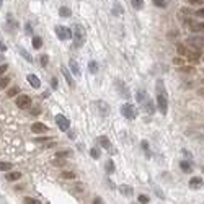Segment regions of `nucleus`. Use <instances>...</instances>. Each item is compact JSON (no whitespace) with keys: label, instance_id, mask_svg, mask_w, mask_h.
Returning a JSON list of instances; mask_svg holds the SVG:
<instances>
[{"label":"nucleus","instance_id":"6ab92c4d","mask_svg":"<svg viewBox=\"0 0 204 204\" xmlns=\"http://www.w3.org/2000/svg\"><path fill=\"white\" fill-rule=\"evenodd\" d=\"M20 178H21V173H20V171H10V173L7 175V180H8V181H17Z\"/></svg>","mask_w":204,"mask_h":204},{"label":"nucleus","instance_id":"58836bf2","mask_svg":"<svg viewBox=\"0 0 204 204\" xmlns=\"http://www.w3.org/2000/svg\"><path fill=\"white\" fill-rule=\"evenodd\" d=\"M39 61H41V65H43V67H46V65H47V62H49V57H47V54H43Z\"/></svg>","mask_w":204,"mask_h":204},{"label":"nucleus","instance_id":"a211bd4d","mask_svg":"<svg viewBox=\"0 0 204 204\" xmlns=\"http://www.w3.org/2000/svg\"><path fill=\"white\" fill-rule=\"evenodd\" d=\"M61 70H62L64 77H65V80H67V83H69V87H74V80H72V75H70V72L67 70L65 67H61Z\"/></svg>","mask_w":204,"mask_h":204},{"label":"nucleus","instance_id":"4be33fe9","mask_svg":"<svg viewBox=\"0 0 204 204\" xmlns=\"http://www.w3.org/2000/svg\"><path fill=\"white\" fill-rule=\"evenodd\" d=\"M18 51H20V54H21V56L26 59L28 62H33V57H31V54L28 53V51L25 49V47H18Z\"/></svg>","mask_w":204,"mask_h":204},{"label":"nucleus","instance_id":"864d4df0","mask_svg":"<svg viewBox=\"0 0 204 204\" xmlns=\"http://www.w3.org/2000/svg\"><path fill=\"white\" fill-rule=\"evenodd\" d=\"M101 202H103L101 198H95V199H93V204H101Z\"/></svg>","mask_w":204,"mask_h":204},{"label":"nucleus","instance_id":"2f4dec72","mask_svg":"<svg viewBox=\"0 0 204 204\" xmlns=\"http://www.w3.org/2000/svg\"><path fill=\"white\" fill-rule=\"evenodd\" d=\"M90 155H91V158H100L101 152H100V149H97V147H93V149H90Z\"/></svg>","mask_w":204,"mask_h":204},{"label":"nucleus","instance_id":"de8ad7c7","mask_svg":"<svg viewBox=\"0 0 204 204\" xmlns=\"http://www.w3.org/2000/svg\"><path fill=\"white\" fill-rule=\"evenodd\" d=\"M196 17H201V18H204V8H202V10H198V11H196Z\"/></svg>","mask_w":204,"mask_h":204},{"label":"nucleus","instance_id":"c03bdc74","mask_svg":"<svg viewBox=\"0 0 204 204\" xmlns=\"http://www.w3.org/2000/svg\"><path fill=\"white\" fill-rule=\"evenodd\" d=\"M7 70H8V64H2V65H0V75H3Z\"/></svg>","mask_w":204,"mask_h":204},{"label":"nucleus","instance_id":"f03ea898","mask_svg":"<svg viewBox=\"0 0 204 204\" xmlns=\"http://www.w3.org/2000/svg\"><path fill=\"white\" fill-rule=\"evenodd\" d=\"M72 36H74V46L77 47V49H80L83 44H85V39H87V31L85 28H83L82 25H74V28H72Z\"/></svg>","mask_w":204,"mask_h":204},{"label":"nucleus","instance_id":"8fccbe9b","mask_svg":"<svg viewBox=\"0 0 204 204\" xmlns=\"http://www.w3.org/2000/svg\"><path fill=\"white\" fill-rule=\"evenodd\" d=\"M113 13H114V15H119V13H121V7H119L118 3H116V10L113 11Z\"/></svg>","mask_w":204,"mask_h":204},{"label":"nucleus","instance_id":"9b49d317","mask_svg":"<svg viewBox=\"0 0 204 204\" xmlns=\"http://www.w3.org/2000/svg\"><path fill=\"white\" fill-rule=\"evenodd\" d=\"M31 131H33L34 134H46L47 126L43 124V123H33V124H31Z\"/></svg>","mask_w":204,"mask_h":204},{"label":"nucleus","instance_id":"7ed1b4c3","mask_svg":"<svg viewBox=\"0 0 204 204\" xmlns=\"http://www.w3.org/2000/svg\"><path fill=\"white\" fill-rule=\"evenodd\" d=\"M121 114L124 116L126 119H134L135 116H137V110H135L134 105H129V103H126V105L121 106Z\"/></svg>","mask_w":204,"mask_h":204},{"label":"nucleus","instance_id":"052dcab7","mask_svg":"<svg viewBox=\"0 0 204 204\" xmlns=\"http://www.w3.org/2000/svg\"><path fill=\"white\" fill-rule=\"evenodd\" d=\"M202 59H204V57H202Z\"/></svg>","mask_w":204,"mask_h":204},{"label":"nucleus","instance_id":"bf43d9fd","mask_svg":"<svg viewBox=\"0 0 204 204\" xmlns=\"http://www.w3.org/2000/svg\"><path fill=\"white\" fill-rule=\"evenodd\" d=\"M202 83H204V80H202Z\"/></svg>","mask_w":204,"mask_h":204},{"label":"nucleus","instance_id":"aec40b11","mask_svg":"<svg viewBox=\"0 0 204 204\" xmlns=\"http://www.w3.org/2000/svg\"><path fill=\"white\" fill-rule=\"evenodd\" d=\"M59 15L64 17V18H69L72 15V10L69 8V7H61V8H59Z\"/></svg>","mask_w":204,"mask_h":204},{"label":"nucleus","instance_id":"4c0bfd02","mask_svg":"<svg viewBox=\"0 0 204 204\" xmlns=\"http://www.w3.org/2000/svg\"><path fill=\"white\" fill-rule=\"evenodd\" d=\"M23 202H25V204H39V201H38V199H34V198H25V199H23Z\"/></svg>","mask_w":204,"mask_h":204},{"label":"nucleus","instance_id":"c756f323","mask_svg":"<svg viewBox=\"0 0 204 204\" xmlns=\"http://www.w3.org/2000/svg\"><path fill=\"white\" fill-rule=\"evenodd\" d=\"M11 163L10 162H0V171H10Z\"/></svg>","mask_w":204,"mask_h":204},{"label":"nucleus","instance_id":"5701e85b","mask_svg":"<svg viewBox=\"0 0 204 204\" xmlns=\"http://www.w3.org/2000/svg\"><path fill=\"white\" fill-rule=\"evenodd\" d=\"M119 191H121L124 196H131L132 194V188L131 186H127V185H123V186H119Z\"/></svg>","mask_w":204,"mask_h":204},{"label":"nucleus","instance_id":"c85d7f7f","mask_svg":"<svg viewBox=\"0 0 204 204\" xmlns=\"http://www.w3.org/2000/svg\"><path fill=\"white\" fill-rule=\"evenodd\" d=\"M180 167H181V170L183 171H191V163L190 162H186V160H183V162H180Z\"/></svg>","mask_w":204,"mask_h":204},{"label":"nucleus","instance_id":"f8f14e48","mask_svg":"<svg viewBox=\"0 0 204 204\" xmlns=\"http://www.w3.org/2000/svg\"><path fill=\"white\" fill-rule=\"evenodd\" d=\"M97 106H98V111L101 116H108L110 114V105H108L106 101H103V100H100V101H97Z\"/></svg>","mask_w":204,"mask_h":204},{"label":"nucleus","instance_id":"473e14b6","mask_svg":"<svg viewBox=\"0 0 204 204\" xmlns=\"http://www.w3.org/2000/svg\"><path fill=\"white\" fill-rule=\"evenodd\" d=\"M70 155H72V152H69V150H61V152H57V154H56V157L67 158V157H70Z\"/></svg>","mask_w":204,"mask_h":204},{"label":"nucleus","instance_id":"49530a36","mask_svg":"<svg viewBox=\"0 0 204 204\" xmlns=\"http://www.w3.org/2000/svg\"><path fill=\"white\" fill-rule=\"evenodd\" d=\"M173 64H175V65H183V59L175 57V59H173Z\"/></svg>","mask_w":204,"mask_h":204},{"label":"nucleus","instance_id":"6e6d98bb","mask_svg":"<svg viewBox=\"0 0 204 204\" xmlns=\"http://www.w3.org/2000/svg\"><path fill=\"white\" fill-rule=\"evenodd\" d=\"M190 3H193V5H198V3H199V0H190Z\"/></svg>","mask_w":204,"mask_h":204},{"label":"nucleus","instance_id":"09e8293b","mask_svg":"<svg viewBox=\"0 0 204 204\" xmlns=\"http://www.w3.org/2000/svg\"><path fill=\"white\" fill-rule=\"evenodd\" d=\"M193 67H181V72H193Z\"/></svg>","mask_w":204,"mask_h":204},{"label":"nucleus","instance_id":"7c9ffc66","mask_svg":"<svg viewBox=\"0 0 204 204\" xmlns=\"http://www.w3.org/2000/svg\"><path fill=\"white\" fill-rule=\"evenodd\" d=\"M8 83H10V77H0V90L8 87Z\"/></svg>","mask_w":204,"mask_h":204},{"label":"nucleus","instance_id":"9d476101","mask_svg":"<svg viewBox=\"0 0 204 204\" xmlns=\"http://www.w3.org/2000/svg\"><path fill=\"white\" fill-rule=\"evenodd\" d=\"M141 105H142L144 111H145L147 114H154V113H155V106H154V103H152L150 98H145V100L141 103Z\"/></svg>","mask_w":204,"mask_h":204},{"label":"nucleus","instance_id":"0eeeda50","mask_svg":"<svg viewBox=\"0 0 204 204\" xmlns=\"http://www.w3.org/2000/svg\"><path fill=\"white\" fill-rule=\"evenodd\" d=\"M188 46H191V47H193V49H201V47H202V44H204V39L201 38V36H196V38H194V36H191V38H188Z\"/></svg>","mask_w":204,"mask_h":204},{"label":"nucleus","instance_id":"423d86ee","mask_svg":"<svg viewBox=\"0 0 204 204\" xmlns=\"http://www.w3.org/2000/svg\"><path fill=\"white\" fill-rule=\"evenodd\" d=\"M17 106L21 108V110H26V108L31 106V98L28 95H18L17 97Z\"/></svg>","mask_w":204,"mask_h":204},{"label":"nucleus","instance_id":"a19ab883","mask_svg":"<svg viewBox=\"0 0 204 204\" xmlns=\"http://www.w3.org/2000/svg\"><path fill=\"white\" fill-rule=\"evenodd\" d=\"M51 87H53V90H57V87H59V80L56 78V77L51 78Z\"/></svg>","mask_w":204,"mask_h":204},{"label":"nucleus","instance_id":"ddd939ff","mask_svg":"<svg viewBox=\"0 0 204 204\" xmlns=\"http://www.w3.org/2000/svg\"><path fill=\"white\" fill-rule=\"evenodd\" d=\"M26 80H28V83H30L33 88H39V87H41V80H39V77H38V75H34V74H30L26 77Z\"/></svg>","mask_w":204,"mask_h":204},{"label":"nucleus","instance_id":"a18cd8bd","mask_svg":"<svg viewBox=\"0 0 204 204\" xmlns=\"http://www.w3.org/2000/svg\"><path fill=\"white\" fill-rule=\"evenodd\" d=\"M142 149H144V152H145L147 155H149V142L147 141H142Z\"/></svg>","mask_w":204,"mask_h":204},{"label":"nucleus","instance_id":"b1692460","mask_svg":"<svg viewBox=\"0 0 204 204\" xmlns=\"http://www.w3.org/2000/svg\"><path fill=\"white\" fill-rule=\"evenodd\" d=\"M114 168H116V167H114V162H113V160H108V162L105 163V170H106V173H113Z\"/></svg>","mask_w":204,"mask_h":204},{"label":"nucleus","instance_id":"f704fd0d","mask_svg":"<svg viewBox=\"0 0 204 204\" xmlns=\"http://www.w3.org/2000/svg\"><path fill=\"white\" fill-rule=\"evenodd\" d=\"M186 49H188V47H186L185 44H177V53H178L180 56H185Z\"/></svg>","mask_w":204,"mask_h":204},{"label":"nucleus","instance_id":"ea45409f","mask_svg":"<svg viewBox=\"0 0 204 204\" xmlns=\"http://www.w3.org/2000/svg\"><path fill=\"white\" fill-rule=\"evenodd\" d=\"M150 199H149V196H145V194H139V202H142V204H147Z\"/></svg>","mask_w":204,"mask_h":204},{"label":"nucleus","instance_id":"bb28decb","mask_svg":"<svg viewBox=\"0 0 204 204\" xmlns=\"http://www.w3.org/2000/svg\"><path fill=\"white\" fill-rule=\"evenodd\" d=\"M88 70H90V74H97L98 72V64L95 61H90L88 62Z\"/></svg>","mask_w":204,"mask_h":204},{"label":"nucleus","instance_id":"dca6fc26","mask_svg":"<svg viewBox=\"0 0 204 204\" xmlns=\"http://www.w3.org/2000/svg\"><path fill=\"white\" fill-rule=\"evenodd\" d=\"M116 87H118L119 93H121V98H129V90H127L126 87L123 85L121 80H118V82H116Z\"/></svg>","mask_w":204,"mask_h":204},{"label":"nucleus","instance_id":"e433bc0d","mask_svg":"<svg viewBox=\"0 0 204 204\" xmlns=\"http://www.w3.org/2000/svg\"><path fill=\"white\" fill-rule=\"evenodd\" d=\"M154 5H157L158 8H165L167 3H165V0H154Z\"/></svg>","mask_w":204,"mask_h":204},{"label":"nucleus","instance_id":"72a5a7b5","mask_svg":"<svg viewBox=\"0 0 204 204\" xmlns=\"http://www.w3.org/2000/svg\"><path fill=\"white\" fill-rule=\"evenodd\" d=\"M53 165H56V167H64V165H65V162H64V158H61V157H56V158L53 160Z\"/></svg>","mask_w":204,"mask_h":204},{"label":"nucleus","instance_id":"79ce46f5","mask_svg":"<svg viewBox=\"0 0 204 204\" xmlns=\"http://www.w3.org/2000/svg\"><path fill=\"white\" fill-rule=\"evenodd\" d=\"M49 141V137H36L34 139V144H44Z\"/></svg>","mask_w":204,"mask_h":204},{"label":"nucleus","instance_id":"c9c22d12","mask_svg":"<svg viewBox=\"0 0 204 204\" xmlns=\"http://www.w3.org/2000/svg\"><path fill=\"white\" fill-rule=\"evenodd\" d=\"M132 7L135 10H141L144 7V0H132Z\"/></svg>","mask_w":204,"mask_h":204},{"label":"nucleus","instance_id":"a878e982","mask_svg":"<svg viewBox=\"0 0 204 204\" xmlns=\"http://www.w3.org/2000/svg\"><path fill=\"white\" fill-rule=\"evenodd\" d=\"M41 46H43V39L39 38V36H34L33 38V47L34 49H41Z\"/></svg>","mask_w":204,"mask_h":204},{"label":"nucleus","instance_id":"2eb2a0df","mask_svg":"<svg viewBox=\"0 0 204 204\" xmlns=\"http://www.w3.org/2000/svg\"><path fill=\"white\" fill-rule=\"evenodd\" d=\"M201 186H202V178L193 177V178L190 180V188H191V190H199Z\"/></svg>","mask_w":204,"mask_h":204},{"label":"nucleus","instance_id":"13d9d810","mask_svg":"<svg viewBox=\"0 0 204 204\" xmlns=\"http://www.w3.org/2000/svg\"><path fill=\"white\" fill-rule=\"evenodd\" d=\"M0 8H2V0H0Z\"/></svg>","mask_w":204,"mask_h":204},{"label":"nucleus","instance_id":"3c124183","mask_svg":"<svg viewBox=\"0 0 204 204\" xmlns=\"http://www.w3.org/2000/svg\"><path fill=\"white\" fill-rule=\"evenodd\" d=\"M0 51H7V46H5V44H3L2 38H0Z\"/></svg>","mask_w":204,"mask_h":204},{"label":"nucleus","instance_id":"f257e3e1","mask_svg":"<svg viewBox=\"0 0 204 204\" xmlns=\"http://www.w3.org/2000/svg\"><path fill=\"white\" fill-rule=\"evenodd\" d=\"M155 93H157V106H158V111L162 114H167L168 111V95H167V90H165V85H163L162 80H157L155 83Z\"/></svg>","mask_w":204,"mask_h":204},{"label":"nucleus","instance_id":"39448f33","mask_svg":"<svg viewBox=\"0 0 204 204\" xmlns=\"http://www.w3.org/2000/svg\"><path fill=\"white\" fill-rule=\"evenodd\" d=\"M56 123H57V127L61 131H69V127H70V121L65 118L64 114H57L56 116Z\"/></svg>","mask_w":204,"mask_h":204},{"label":"nucleus","instance_id":"1a4fd4ad","mask_svg":"<svg viewBox=\"0 0 204 204\" xmlns=\"http://www.w3.org/2000/svg\"><path fill=\"white\" fill-rule=\"evenodd\" d=\"M98 142H100V145H101L103 149H106L108 152H113V154H114V147H113V144L110 142V139H108L106 135H100Z\"/></svg>","mask_w":204,"mask_h":204},{"label":"nucleus","instance_id":"4d7b16f0","mask_svg":"<svg viewBox=\"0 0 204 204\" xmlns=\"http://www.w3.org/2000/svg\"><path fill=\"white\" fill-rule=\"evenodd\" d=\"M199 95H204V88H199V91H198Z\"/></svg>","mask_w":204,"mask_h":204},{"label":"nucleus","instance_id":"603ef678","mask_svg":"<svg viewBox=\"0 0 204 204\" xmlns=\"http://www.w3.org/2000/svg\"><path fill=\"white\" fill-rule=\"evenodd\" d=\"M67 137L74 141V139H75V132H72V131H69V134H67Z\"/></svg>","mask_w":204,"mask_h":204},{"label":"nucleus","instance_id":"412c9836","mask_svg":"<svg viewBox=\"0 0 204 204\" xmlns=\"http://www.w3.org/2000/svg\"><path fill=\"white\" fill-rule=\"evenodd\" d=\"M145 98H149V95H147V91L145 90H141V91H137V95H135V100L139 101V105L144 101Z\"/></svg>","mask_w":204,"mask_h":204},{"label":"nucleus","instance_id":"37998d69","mask_svg":"<svg viewBox=\"0 0 204 204\" xmlns=\"http://www.w3.org/2000/svg\"><path fill=\"white\" fill-rule=\"evenodd\" d=\"M25 33H26V34H31V33H33V26H31V23H26V25H25Z\"/></svg>","mask_w":204,"mask_h":204},{"label":"nucleus","instance_id":"f3484780","mask_svg":"<svg viewBox=\"0 0 204 204\" xmlns=\"http://www.w3.org/2000/svg\"><path fill=\"white\" fill-rule=\"evenodd\" d=\"M69 67H70V72L75 75V77H80V67H78V62L74 61V59H70L69 62Z\"/></svg>","mask_w":204,"mask_h":204},{"label":"nucleus","instance_id":"20e7f679","mask_svg":"<svg viewBox=\"0 0 204 204\" xmlns=\"http://www.w3.org/2000/svg\"><path fill=\"white\" fill-rule=\"evenodd\" d=\"M54 31H56V36H57L61 41H67V39L72 38V31L67 26H56Z\"/></svg>","mask_w":204,"mask_h":204},{"label":"nucleus","instance_id":"4468645a","mask_svg":"<svg viewBox=\"0 0 204 204\" xmlns=\"http://www.w3.org/2000/svg\"><path fill=\"white\" fill-rule=\"evenodd\" d=\"M188 26H190V30L194 31V33H204V21H201V23L190 21V23H188Z\"/></svg>","mask_w":204,"mask_h":204},{"label":"nucleus","instance_id":"5fc2aeb1","mask_svg":"<svg viewBox=\"0 0 204 204\" xmlns=\"http://www.w3.org/2000/svg\"><path fill=\"white\" fill-rule=\"evenodd\" d=\"M56 145V142H51V144H46L44 145V149H49V147H54Z\"/></svg>","mask_w":204,"mask_h":204},{"label":"nucleus","instance_id":"393cba45","mask_svg":"<svg viewBox=\"0 0 204 204\" xmlns=\"http://www.w3.org/2000/svg\"><path fill=\"white\" fill-rule=\"evenodd\" d=\"M18 95H20V87H11L8 90V93H7V97L11 98V97H18Z\"/></svg>","mask_w":204,"mask_h":204},{"label":"nucleus","instance_id":"cd10ccee","mask_svg":"<svg viewBox=\"0 0 204 204\" xmlns=\"http://www.w3.org/2000/svg\"><path fill=\"white\" fill-rule=\"evenodd\" d=\"M61 178H64V180H75V173H74V171H62Z\"/></svg>","mask_w":204,"mask_h":204},{"label":"nucleus","instance_id":"6e6552de","mask_svg":"<svg viewBox=\"0 0 204 204\" xmlns=\"http://www.w3.org/2000/svg\"><path fill=\"white\" fill-rule=\"evenodd\" d=\"M185 57L188 59V61H193V62H196V61H199V57H201V54H199V51L198 49H193V47H188L186 49V53H185Z\"/></svg>","mask_w":204,"mask_h":204}]
</instances>
